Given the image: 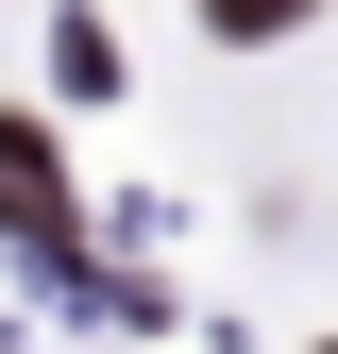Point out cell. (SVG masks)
Listing matches in <instances>:
<instances>
[{
    "label": "cell",
    "mask_w": 338,
    "mask_h": 354,
    "mask_svg": "<svg viewBox=\"0 0 338 354\" xmlns=\"http://www.w3.org/2000/svg\"><path fill=\"white\" fill-rule=\"evenodd\" d=\"M0 219H17L34 253H68V169H51V136H0Z\"/></svg>",
    "instance_id": "obj_1"
},
{
    "label": "cell",
    "mask_w": 338,
    "mask_h": 354,
    "mask_svg": "<svg viewBox=\"0 0 338 354\" xmlns=\"http://www.w3.org/2000/svg\"><path fill=\"white\" fill-rule=\"evenodd\" d=\"M51 68H68V102H102V84H118V34H102V17H68V34H51Z\"/></svg>",
    "instance_id": "obj_2"
},
{
    "label": "cell",
    "mask_w": 338,
    "mask_h": 354,
    "mask_svg": "<svg viewBox=\"0 0 338 354\" xmlns=\"http://www.w3.org/2000/svg\"><path fill=\"white\" fill-rule=\"evenodd\" d=\"M321 17V0H203V34H237V51H254V34H305Z\"/></svg>",
    "instance_id": "obj_3"
}]
</instances>
